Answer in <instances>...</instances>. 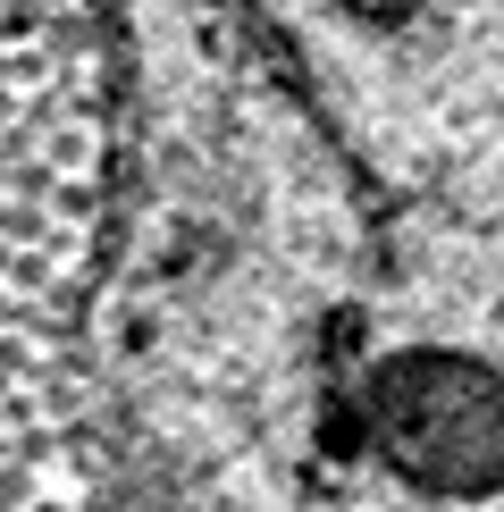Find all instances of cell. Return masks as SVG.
Masks as SVG:
<instances>
[{
    "label": "cell",
    "instance_id": "obj_1",
    "mask_svg": "<svg viewBox=\"0 0 504 512\" xmlns=\"http://www.w3.org/2000/svg\"><path fill=\"white\" fill-rule=\"evenodd\" d=\"M471 378L370 0H0V512H471Z\"/></svg>",
    "mask_w": 504,
    "mask_h": 512
}]
</instances>
